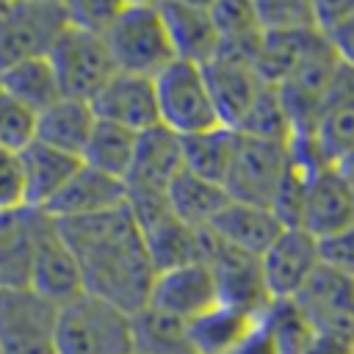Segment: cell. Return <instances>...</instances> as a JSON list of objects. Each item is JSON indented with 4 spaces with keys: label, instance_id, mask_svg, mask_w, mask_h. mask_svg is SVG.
<instances>
[{
    "label": "cell",
    "instance_id": "obj_1",
    "mask_svg": "<svg viewBox=\"0 0 354 354\" xmlns=\"http://www.w3.org/2000/svg\"><path fill=\"white\" fill-rule=\"evenodd\" d=\"M58 230L80 266L86 293L100 296L130 315L147 307L158 271L130 205L58 221Z\"/></svg>",
    "mask_w": 354,
    "mask_h": 354
},
{
    "label": "cell",
    "instance_id": "obj_2",
    "mask_svg": "<svg viewBox=\"0 0 354 354\" xmlns=\"http://www.w3.org/2000/svg\"><path fill=\"white\" fill-rule=\"evenodd\" d=\"M55 354H136L133 315L83 290L58 304Z\"/></svg>",
    "mask_w": 354,
    "mask_h": 354
},
{
    "label": "cell",
    "instance_id": "obj_3",
    "mask_svg": "<svg viewBox=\"0 0 354 354\" xmlns=\"http://www.w3.org/2000/svg\"><path fill=\"white\" fill-rule=\"evenodd\" d=\"M102 39L119 72L158 77L177 61L163 11L155 3H119Z\"/></svg>",
    "mask_w": 354,
    "mask_h": 354
},
{
    "label": "cell",
    "instance_id": "obj_4",
    "mask_svg": "<svg viewBox=\"0 0 354 354\" xmlns=\"http://www.w3.org/2000/svg\"><path fill=\"white\" fill-rule=\"evenodd\" d=\"M155 94L160 124L180 138L221 127L202 66L177 58L155 77Z\"/></svg>",
    "mask_w": 354,
    "mask_h": 354
},
{
    "label": "cell",
    "instance_id": "obj_5",
    "mask_svg": "<svg viewBox=\"0 0 354 354\" xmlns=\"http://www.w3.org/2000/svg\"><path fill=\"white\" fill-rule=\"evenodd\" d=\"M50 64L55 69L61 97H75L91 102L94 94L119 72L102 33L66 25L50 50Z\"/></svg>",
    "mask_w": 354,
    "mask_h": 354
},
{
    "label": "cell",
    "instance_id": "obj_6",
    "mask_svg": "<svg viewBox=\"0 0 354 354\" xmlns=\"http://www.w3.org/2000/svg\"><path fill=\"white\" fill-rule=\"evenodd\" d=\"M66 25V3H0V69L50 55Z\"/></svg>",
    "mask_w": 354,
    "mask_h": 354
},
{
    "label": "cell",
    "instance_id": "obj_7",
    "mask_svg": "<svg viewBox=\"0 0 354 354\" xmlns=\"http://www.w3.org/2000/svg\"><path fill=\"white\" fill-rule=\"evenodd\" d=\"M58 304L30 288H0L3 354H55Z\"/></svg>",
    "mask_w": 354,
    "mask_h": 354
},
{
    "label": "cell",
    "instance_id": "obj_8",
    "mask_svg": "<svg viewBox=\"0 0 354 354\" xmlns=\"http://www.w3.org/2000/svg\"><path fill=\"white\" fill-rule=\"evenodd\" d=\"M288 158H290L288 144L238 133L235 155L224 183L230 199L271 207L279 180L288 169Z\"/></svg>",
    "mask_w": 354,
    "mask_h": 354
},
{
    "label": "cell",
    "instance_id": "obj_9",
    "mask_svg": "<svg viewBox=\"0 0 354 354\" xmlns=\"http://www.w3.org/2000/svg\"><path fill=\"white\" fill-rule=\"evenodd\" d=\"M310 332L354 340V277L321 263L293 299Z\"/></svg>",
    "mask_w": 354,
    "mask_h": 354
},
{
    "label": "cell",
    "instance_id": "obj_10",
    "mask_svg": "<svg viewBox=\"0 0 354 354\" xmlns=\"http://www.w3.org/2000/svg\"><path fill=\"white\" fill-rule=\"evenodd\" d=\"M28 288L44 296L53 304H64L83 293L80 266L64 241L58 221L39 210L36 221V241H33V260H30V279Z\"/></svg>",
    "mask_w": 354,
    "mask_h": 354
},
{
    "label": "cell",
    "instance_id": "obj_11",
    "mask_svg": "<svg viewBox=\"0 0 354 354\" xmlns=\"http://www.w3.org/2000/svg\"><path fill=\"white\" fill-rule=\"evenodd\" d=\"M185 169L183 138L163 124L141 133L133 169L124 180L127 202H163L174 177Z\"/></svg>",
    "mask_w": 354,
    "mask_h": 354
},
{
    "label": "cell",
    "instance_id": "obj_12",
    "mask_svg": "<svg viewBox=\"0 0 354 354\" xmlns=\"http://www.w3.org/2000/svg\"><path fill=\"white\" fill-rule=\"evenodd\" d=\"M218 285L210 263H188L169 271H160L152 282L147 307L177 318L183 324L196 321L199 315L218 307Z\"/></svg>",
    "mask_w": 354,
    "mask_h": 354
},
{
    "label": "cell",
    "instance_id": "obj_13",
    "mask_svg": "<svg viewBox=\"0 0 354 354\" xmlns=\"http://www.w3.org/2000/svg\"><path fill=\"white\" fill-rule=\"evenodd\" d=\"M321 263V241L301 227H285L274 246L260 257L271 301H293Z\"/></svg>",
    "mask_w": 354,
    "mask_h": 354
},
{
    "label": "cell",
    "instance_id": "obj_14",
    "mask_svg": "<svg viewBox=\"0 0 354 354\" xmlns=\"http://www.w3.org/2000/svg\"><path fill=\"white\" fill-rule=\"evenodd\" d=\"M91 111L100 122L127 127L133 133H147L160 124L155 77L116 72L91 100Z\"/></svg>",
    "mask_w": 354,
    "mask_h": 354
},
{
    "label": "cell",
    "instance_id": "obj_15",
    "mask_svg": "<svg viewBox=\"0 0 354 354\" xmlns=\"http://www.w3.org/2000/svg\"><path fill=\"white\" fill-rule=\"evenodd\" d=\"M299 227L315 241H329L354 227V194L335 166H324L313 174Z\"/></svg>",
    "mask_w": 354,
    "mask_h": 354
},
{
    "label": "cell",
    "instance_id": "obj_16",
    "mask_svg": "<svg viewBox=\"0 0 354 354\" xmlns=\"http://www.w3.org/2000/svg\"><path fill=\"white\" fill-rule=\"evenodd\" d=\"M207 230L221 246L260 260L274 246V241L282 235L285 224L277 218L271 207L230 199L224 210L210 221Z\"/></svg>",
    "mask_w": 354,
    "mask_h": 354
},
{
    "label": "cell",
    "instance_id": "obj_17",
    "mask_svg": "<svg viewBox=\"0 0 354 354\" xmlns=\"http://www.w3.org/2000/svg\"><path fill=\"white\" fill-rule=\"evenodd\" d=\"M210 268L216 274L218 299L221 304L241 307L254 315H266L271 310V296L263 279V266L257 257L241 254L235 249H227L216 241V249L210 254Z\"/></svg>",
    "mask_w": 354,
    "mask_h": 354
},
{
    "label": "cell",
    "instance_id": "obj_18",
    "mask_svg": "<svg viewBox=\"0 0 354 354\" xmlns=\"http://www.w3.org/2000/svg\"><path fill=\"white\" fill-rule=\"evenodd\" d=\"M122 205H127L124 183L83 163L41 213H47L55 221H66V218H86V216L108 213Z\"/></svg>",
    "mask_w": 354,
    "mask_h": 354
},
{
    "label": "cell",
    "instance_id": "obj_19",
    "mask_svg": "<svg viewBox=\"0 0 354 354\" xmlns=\"http://www.w3.org/2000/svg\"><path fill=\"white\" fill-rule=\"evenodd\" d=\"M202 69H205V80H207V88L216 102L221 124L238 130L243 116L249 113L254 97L266 86V80L257 75L254 64L224 58V55H216Z\"/></svg>",
    "mask_w": 354,
    "mask_h": 354
},
{
    "label": "cell",
    "instance_id": "obj_20",
    "mask_svg": "<svg viewBox=\"0 0 354 354\" xmlns=\"http://www.w3.org/2000/svg\"><path fill=\"white\" fill-rule=\"evenodd\" d=\"M174 53L180 61L205 66L218 53V28L210 3H160Z\"/></svg>",
    "mask_w": 354,
    "mask_h": 354
},
{
    "label": "cell",
    "instance_id": "obj_21",
    "mask_svg": "<svg viewBox=\"0 0 354 354\" xmlns=\"http://www.w3.org/2000/svg\"><path fill=\"white\" fill-rule=\"evenodd\" d=\"M266 315L218 304L196 321L185 324L191 354H235L260 326Z\"/></svg>",
    "mask_w": 354,
    "mask_h": 354
},
{
    "label": "cell",
    "instance_id": "obj_22",
    "mask_svg": "<svg viewBox=\"0 0 354 354\" xmlns=\"http://www.w3.org/2000/svg\"><path fill=\"white\" fill-rule=\"evenodd\" d=\"M94 124L97 116L91 111V102L75 97H58L53 105L36 113V141L80 158Z\"/></svg>",
    "mask_w": 354,
    "mask_h": 354
},
{
    "label": "cell",
    "instance_id": "obj_23",
    "mask_svg": "<svg viewBox=\"0 0 354 354\" xmlns=\"http://www.w3.org/2000/svg\"><path fill=\"white\" fill-rule=\"evenodd\" d=\"M22 158V171H25V194H28V207L44 210L58 191L75 177V171L83 166L80 158L66 155L61 149H53L47 144L33 141L19 152Z\"/></svg>",
    "mask_w": 354,
    "mask_h": 354
},
{
    "label": "cell",
    "instance_id": "obj_24",
    "mask_svg": "<svg viewBox=\"0 0 354 354\" xmlns=\"http://www.w3.org/2000/svg\"><path fill=\"white\" fill-rule=\"evenodd\" d=\"M39 210L0 213V288H28Z\"/></svg>",
    "mask_w": 354,
    "mask_h": 354
},
{
    "label": "cell",
    "instance_id": "obj_25",
    "mask_svg": "<svg viewBox=\"0 0 354 354\" xmlns=\"http://www.w3.org/2000/svg\"><path fill=\"white\" fill-rule=\"evenodd\" d=\"M166 202H169L171 213L180 221H185L188 227L205 230L224 210V205L230 202V194H227L224 185L210 183V180H205V177L183 169L174 177V183L169 185Z\"/></svg>",
    "mask_w": 354,
    "mask_h": 354
},
{
    "label": "cell",
    "instance_id": "obj_26",
    "mask_svg": "<svg viewBox=\"0 0 354 354\" xmlns=\"http://www.w3.org/2000/svg\"><path fill=\"white\" fill-rule=\"evenodd\" d=\"M210 8H213L216 28H218L216 55L254 64L257 50L266 36L254 3H210Z\"/></svg>",
    "mask_w": 354,
    "mask_h": 354
},
{
    "label": "cell",
    "instance_id": "obj_27",
    "mask_svg": "<svg viewBox=\"0 0 354 354\" xmlns=\"http://www.w3.org/2000/svg\"><path fill=\"white\" fill-rule=\"evenodd\" d=\"M321 36L324 33L318 28H313V30H266L263 44L254 58L257 75L266 83L279 86L282 80H288L293 75V69L307 58V53L318 44Z\"/></svg>",
    "mask_w": 354,
    "mask_h": 354
},
{
    "label": "cell",
    "instance_id": "obj_28",
    "mask_svg": "<svg viewBox=\"0 0 354 354\" xmlns=\"http://www.w3.org/2000/svg\"><path fill=\"white\" fill-rule=\"evenodd\" d=\"M138 138H141V133H133L127 127H119V124L97 119L80 160L86 166H91V169H97L102 174H111V177L124 183L130 169H133V160H136Z\"/></svg>",
    "mask_w": 354,
    "mask_h": 354
},
{
    "label": "cell",
    "instance_id": "obj_29",
    "mask_svg": "<svg viewBox=\"0 0 354 354\" xmlns=\"http://www.w3.org/2000/svg\"><path fill=\"white\" fill-rule=\"evenodd\" d=\"M0 88L36 113L61 97V86H58L55 69L47 55L25 58V61H17L0 69Z\"/></svg>",
    "mask_w": 354,
    "mask_h": 354
},
{
    "label": "cell",
    "instance_id": "obj_30",
    "mask_svg": "<svg viewBox=\"0 0 354 354\" xmlns=\"http://www.w3.org/2000/svg\"><path fill=\"white\" fill-rule=\"evenodd\" d=\"M235 141H238V130L232 127H213L196 136L183 138V160L185 169L224 185L227 174H230V163L235 155Z\"/></svg>",
    "mask_w": 354,
    "mask_h": 354
},
{
    "label": "cell",
    "instance_id": "obj_31",
    "mask_svg": "<svg viewBox=\"0 0 354 354\" xmlns=\"http://www.w3.org/2000/svg\"><path fill=\"white\" fill-rule=\"evenodd\" d=\"M136 354H191L185 324L144 307L133 315Z\"/></svg>",
    "mask_w": 354,
    "mask_h": 354
},
{
    "label": "cell",
    "instance_id": "obj_32",
    "mask_svg": "<svg viewBox=\"0 0 354 354\" xmlns=\"http://www.w3.org/2000/svg\"><path fill=\"white\" fill-rule=\"evenodd\" d=\"M238 133L243 136H254V138H266V141H279V144H290L293 138V122L290 113L279 97V88L266 83L260 88V94L254 97L249 113L243 116Z\"/></svg>",
    "mask_w": 354,
    "mask_h": 354
},
{
    "label": "cell",
    "instance_id": "obj_33",
    "mask_svg": "<svg viewBox=\"0 0 354 354\" xmlns=\"http://www.w3.org/2000/svg\"><path fill=\"white\" fill-rule=\"evenodd\" d=\"M315 17L340 61L354 69V3H315Z\"/></svg>",
    "mask_w": 354,
    "mask_h": 354
},
{
    "label": "cell",
    "instance_id": "obj_34",
    "mask_svg": "<svg viewBox=\"0 0 354 354\" xmlns=\"http://www.w3.org/2000/svg\"><path fill=\"white\" fill-rule=\"evenodd\" d=\"M36 141V111L0 88V147L22 152Z\"/></svg>",
    "mask_w": 354,
    "mask_h": 354
},
{
    "label": "cell",
    "instance_id": "obj_35",
    "mask_svg": "<svg viewBox=\"0 0 354 354\" xmlns=\"http://www.w3.org/2000/svg\"><path fill=\"white\" fill-rule=\"evenodd\" d=\"M263 30H313L318 28L315 3H254ZM321 30V28H318Z\"/></svg>",
    "mask_w": 354,
    "mask_h": 354
},
{
    "label": "cell",
    "instance_id": "obj_36",
    "mask_svg": "<svg viewBox=\"0 0 354 354\" xmlns=\"http://www.w3.org/2000/svg\"><path fill=\"white\" fill-rule=\"evenodd\" d=\"M28 207L22 158L14 149L0 147V213Z\"/></svg>",
    "mask_w": 354,
    "mask_h": 354
},
{
    "label": "cell",
    "instance_id": "obj_37",
    "mask_svg": "<svg viewBox=\"0 0 354 354\" xmlns=\"http://www.w3.org/2000/svg\"><path fill=\"white\" fill-rule=\"evenodd\" d=\"M69 6V22L94 33H105L113 14L119 11V3H66Z\"/></svg>",
    "mask_w": 354,
    "mask_h": 354
},
{
    "label": "cell",
    "instance_id": "obj_38",
    "mask_svg": "<svg viewBox=\"0 0 354 354\" xmlns=\"http://www.w3.org/2000/svg\"><path fill=\"white\" fill-rule=\"evenodd\" d=\"M321 260L348 277H354V227L343 230L340 235L321 241Z\"/></svg>",
    "mask_w": 354,
    "mask_h": 354
},
{
    "label": "cell",
    "instance_id": "obj_39",
    "mask_svg": "<svg viewBox=\"0 0 354 354\" xmlns=\"http://www.w3.org/2000/svg\"><path fill=\"white\" fill-rule=\"evenodd\" d=\"M301 354H354V340L310 332L307 343L301 346Z\"/></svg>",
    "mask_w": 354,
    "mask_h": 354
},
{
    "label": "cell",
    "instance_id": "obj_40",
    "mask_svg": "<svg viewBox=\"0 0 354 354\" xmlns=\"http://www.w3.org/2000/svg\"><path fill=\"white\" fill-rule=\"evenodd\" d=\"M335 169L340 171V177L346 180V185L351 188V194H354V152H348L343 160H337L335 163Z\"/></svg>",
    "mask_w": 354,
    "mask_h": 354
},
{
    "label": "cell",
    "instance_id": "obj_41",
    "mask_svg": "<svg viewBox=\"0 0 354 354\" xmlns=\"http://www.w3.org/2000/svg\"><path fill=\"white\" fill-rule=\"evenodd\" d=\"M0 354H3V348H0Z\"/></svg>",
    "mask_w": 354,
    "mask_h": 354
}]
</instances>
